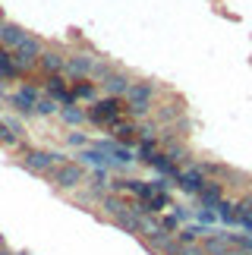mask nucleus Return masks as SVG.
Segmentation results:
<instances>
[{
    "mask_svg": "<svg viewBox=\"0 0 252 255\" xmlns=\"http://www.w3.org/2000/svg\"><path fill=\"white\" fill-rule=\"evenodd\" d=\"M123 114H126V107L120 98H104V101H95V107L89 111V120L95 126H108L111 129L117 120H123Z\"/></svg>",
    "mask_w": 252,
    "mask_h": 255,
    "instance_id": "obj_1",
    "label": "nucleus"
},
{
    "mask_svg": "<svg viewBox=\"0 0 252 255\" xmlns=\"http://www.w3.org/2000/svg\"><path fill=\"white\" fill-rule=\"evenodd\" d=\"M151 98H154V85L151 82H132L129 92H126V101H129L126 114L129 117H145L151 111Z\"/></svg>",
    "mask_w": 252,
    "mask_h": 255,
    "instance_id": "obj_2",
    "label": "nucleus"
},
{
    "mask_svg": "<svg viewBox=\"0 0 252 255\" xmlns=\"http://www.w3.org/2000/svg\"><path fill=\"white\" fill-rule=\"evenodd\" d=\"M41 54H44L41 41L28 35L25 41L13 51V63H16V70H19V73H25V70H32V66H38V63H41Z\"/></svg>",
    "mask_w": 252,
    "mask_h": 255,
    "instance_id": "obj_3",
    "label": "nucleus"
},
{
    "mask_svg": "<svg viewBox=\"0 0 252 255\" xmlns=\"http://www.w3.org/2000/svg\"><path fill=\"white\" fill-rule=\"evenodd\" d=\"M85 180V170L79 167V164H57V170H54V183L60 186V189H73V186H79Z\"/></svg>",
    "mask_w": 252,
    "mask_h": 255,
    "instance_id": "obj_4",
    "label": "nucleus"
},
{
    "mask_svg": "<svg viewBox=\"0 0 252 255\" xmlns=\"http://www.w3.org/2000/svg\"><path fill=\"white\" fill-rule=\"evenodd\" d=\"M54 164H66V161H63V154H54V151H38V148L25 154V167H28V170H38V173H41V170H51Z\"/></svg>",
    "mask_w": 252,
    "mask_h": 255,
    "instance_id": "obj_5",
    "label": "nucleus"
},
{
    "mask_svg": "<svg viewBox=\"0 0 252 255\" xmlns=\"http://www.w3.org/2000/svg\"><path fill=\"white\" fill-rule=\"evenodd\" d=\"M38 101H41V98H38V88H32V85H22L13 98H9V104H13L19 114H32L38 107Z\"/></svg>",
    "mask_w": 252,
    "mask_h": 255,
    "instance_id": "obj_6",
    "label": "nucleus"
},
{
    "mask_svg": "<svg viewBox=\"0 0 252 255\" xmlns=\"http://www.w3.org/2000/svg\"><path fill=\"white\" fill-rule=\"evenodd\" d=\"M28 38L25 28H19L16 22H0V47H6V51H16L19 44H22Z\"/></svg>",
    "mask_w": 252,
    "mask_h": 255,
    "instance_id": "obj_7",
    "label": "nucleus"
},
{
    "mask_svg": "<svg viewBox=\"0 0 252 255\" xmlns=\"http://www.w3.org/2000/svg\"><path fill=\"white\" fill-rule=\"evenodd\" d=\"M92 70H95V57H89V54L66 57V73L73 79H85V76H92Z\"/></svg>",
    "mask_w": 252,
    "mask_h": 255,
    "instance_id": "obj_8",
    "label": "nucleus"
},
{
    "mask_svg": "<svg viewBox=\"0 0 252 255\" xmlns=\"http://www.w3.org/2000/svg\"><path fill=\"white\" fill-rule=\"evenodd\" d=\"M177 183H180L183 192H202V189H205V170H202V167L183 170V173L177 176Z\"/></svg>",
    "mask_w": 252,
    "mask_h": 255,
    "instance_id": "obj_9",
    "label": "nucleus"
},
{
    "mask_svg": "<svg viewBox=\"0 0 252 255\" xmlns=\"http://www.w3.org/2000/svg\"><path fill=\"white\" fill-rule=\"evenodd\" d=\"M129 85H132V79L126 73H120V70H114L108 79H104V92H108V98H120V95H126L129 92Z\"/></svg>",
    "mask_w": 252,
    "mask_h": 255,
    "instance_id": "obj_10",
    "label": "nucleus"
},
{
    "mask_svg": "<svg viewBox=\"0 0 252 255\" xmlns=\"http://www.w3.org/2000/svg\"><path fill=\"white\" fill-rule=\"evenodd\" d=\"M38 66H41L47 76H57L60 70H66V57H63L60 51H44V54H41V63H38Z\"/></svg>",
    "mask_w": 252,
    "mask_h": 255,
    "instance_id": "obj_11",
    "label": "nucleus"
},
{
    "mask_svg": "<svg viewBox=\"0 0 252 255\" xmlns=\"http://www.w3.org/2000/svg\"><path fill=\"white\" fill-rule=\"evenodd\" d=\"M70 95H73V101H92V98H95V82H89V79H73Z\"/></svg>",
    "mask_w": 252,
    "mask_h": 255,
    "instance_id": "obj_12",
    "label": "nucleus"
},
{
    "mask_svg": "<svg viewBox=\"0 0 252 255\" xmlns=\"http://www.w3.org/2000/svg\"><path fill=\"white\" fill-rule=\"evenodd\" d=\"M19 73L16 70V63H13V57L6 54V47H0V79H19Z\"/></svg>",
    "mask_w": 252,
    "mask_h": 255,
    "instance_id": "obj_13",
    "label": "nucleus"
},
{
    "mask_svg": "<svg viewBox=\"0 0 252 255\" xmlns=\"http://www.w3.org/2000/svg\"><path fill=\"white\" fill-rule=\"evenodd\" d=\"M63 120H66V123H82V120H89V114H85L82 107L70 104V107H63Z\"/></svg>",
    "mask_w": 252,
    "mask_h": 255,
    "instance_id": "obj_14",
    "label": "nucleus"
},
{
    "mask_svg": "<svg viewBox=\"0 0 252 255\" xmlns=\"http://www.w3.org/2000/svg\"><path fill=\"white\" fill-rule=\"evenodd\" d=\"M54 111H57V101H54V98H41V101H38V107H35V114H41V117L54 114Z\"/></svg>",
    "mask_w": 252,
    "mask_h": 255,
    "instance_id": "obj_15",
    "label": "nucleus"
},
{
    "mask_svg": "<svg viewBox=\"0 0 252 255\" xmlns=\"http://www.w3.org/2000/svg\"><path fill=\"white\" fill-rule=\"evenodd\" d=\"M180 114V107H173V104H167V107H161L158 111V120H173V117Z\"/></svg>",
    "mask_w": 252,
    "mask_h": 255,
    "instance_id": "obj_16",
    "label": "nucleus"
},
{
    "mask_svg": "<svg viewBox=\"0 0 252 255\" xmlns=\"http://www.w3.org/2000/svg\"><path fill=\"white\" fill-rule=\"evenodd\" d=\"M70 142H73V145H82V142H85V135H79V132H73V135H70Z\"/></svg>",
    "mask_w": 252,
    "mask_h": 255,
    "instance_id": "obj_17",
    "label": "nucleus"
}]
</instances>
